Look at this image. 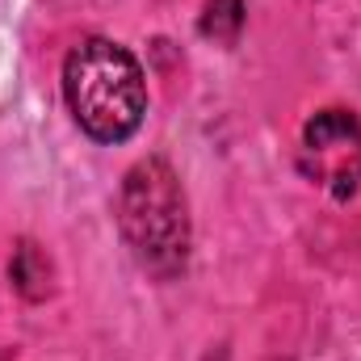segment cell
Returning <instances> with one entry per match:
<instances>
[{
  "instance_id": "3",
  "label": "cell",
  "mask_w": 361,
  "mask_h": 361,
  "mask_svg": "<svg viewBox=\"0 0 361 361\" xmlns=\"http://www.w3.org/2000/svg\"><path fill=\"white\" fill-rule=\"evenodd\" d=\"M298 164L332 197H353L361 185V122L349 109H319L302 126Z\"/></svg>"
},
{
  "instance_id": "1",
  "label": "cell",
  "mask_w": 361,
  "mask_h": 361,
  "mask_svg": "<svg viewBox=\"0 0 361 361\" xmlns=\"http://www.w3.org/2000/svg\"><path fill=\"white\" fill-rule=\"evenodd\" d=\"M63 92L76 126L97 143L130 139L147 114V80L139 59L109 38H85L68 55Z\"/></svg>"
},
{
  "instance_id": "2",
  "label": "cell",
  "mask_w": 361,
  "mask_h": 361,
  "mask_svg": "<svg viewBox=\"0 0 361 361\" xmlns=\"http://www.w3.org/2000/svg\"><path fill=\"white\" fill-rule=\"evenodd\" d=\"M118 219L122 235L135 248L139 265L156 277H173L185 269L189 257V214H185V193L177 173L164 160H139L118 197Z\"/></svg>"
},
{
  "instance_id": "4",
  "label": "cell",
  "mask_w": 361,
  "mask_h": 361,
  "mask_svg": "<svg viewBox=\"0 0 361 361\" xmlns=\"http://www.w3.org/2000/svg\"><path fill=\"white\" fill-rule=\"evenodd\" d=\"M244 25V4L240 0H206V17H202V34L214 42H235Z\"/></svg>"
}]
</instances>
